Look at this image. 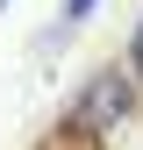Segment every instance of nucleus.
I'll return each instance as SVG.
<instances>
[{
	"instance_id": "7ed1b4c3",
	"label": "nucleus",
	"mask_w": 143,
	"mask_h": 150,
	"mask_svg": "<svg viewBox=\"0 0 143 150\" xmlns=\"http://www.w3.org/2000/svg\"><path fill=\"white\" fill-rule=\"evenodd\" d=\"M122 71H129V79H136V86H143V22H136V29H129V64H122Z\"/></svg>"
},
{
	"instance_id": "f03ea898",
	"label": "nucleus",
	"mask_w": 143,
	"mask_h": 150,
	"mask_svg": "<svg viewBox=\"0 0 143 150\" xmlns=\"http://www.w3.org/2000/svg\"><path fill=\"white\" fill-rule=\"evenodd\" d=\"M93 7H100V0H64V7H57V29H79Z\"/></svg>"
},
{
	"instance_id": "f257e3e1",
	"label": "nucleus",
	"mask_w": 143,
	"mask_h": 150,
	"mask_svg": "<svg viewBox=\"0 0 143 150\" xmlns=\"http://www.w3.org/2000/svg\"><path fill=\"white\" fill-rule=\"evenodd\" d=\"M136 79L122 64H107V71H93V79L79 86V100L64 107V136L79 143V150H100L107 136H122V129H129V115H136Z\"/></svg>"
},
{
	"instance_id": "20e7f679",
	"label": "nucleus",
	"mask_w": 143,
	"mask_h": 150,
	"mask_svg": "<svg viewBox=\"0 0 143 150\" xmlns=\"http://www.w3.org/2000/svg\"><path fill=\"white\" fill-rule=\"evenodd\" d=\"M0 7H7V0H0Z\"/></svg>"
}]
</instances>
